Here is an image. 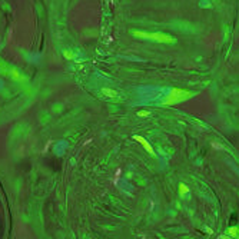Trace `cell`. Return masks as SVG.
<instances>
[{
    "instance_id": "cell-9",
    "label": "cell",
    "mask_w": 239,
    "mask_h": 239,
    "mask_svg": "<svg viewBox=\"0 0 239 239\" xmlns=\"http://www.w3.org/2000/svg\"><path fill=\"white\" fill-rule=\"evenodd\" d=\"M235 232H238V229H236V228H231L228 231V234H231V235H236Z\"/></svg>"
},
{
    "instance_id": "cell-5",
    "label": "cell",
    "mask_w": 239,
    "mask_h": 239,
    "mask_svg": "<svg viewBox=\"0 0 239 239\" xmlns=\"http://www.w3.org/2000/svg\"><path fill=\"white\" fill-rule=\"evenodd\" d=\"M102 93H103L105 96H108V98H116V96H118V92L113 90V89H109V87H103V89H102Z\"/></svg>"
},
{
    "instance_id": "cell-3",
    "label": "cell",
    "mask_w": 239,
    "mask_h": 239,
    "mask_svg": "<svg viewBox=\"0 0 239 239\" xmlns=\"http://www.w3.org/2000/svg\"><path fill=\"white\" fill-rule=\"evenodd\" d=\"M133 139H135L136 142H139V143H140L142 146L145 147V150H146V152L149 153V155H152V156H155V155H156V153H155V150H153V147L150 146V143H149V142H147L146 139H145V137H143V136H139V135H136L135 137H133Z\"/></svg>"
},
{
    "instance_id": "cell-8",
    "label": "cell",
    "mask_w": 239,
    "mask_h": 239,
    "mask_svg": "<svg viewBox=\"0 0 239 239\" xmlns=\"http://www.w3.org/2000/svg\"><path fill=\"white\" fill-rule=\"evenodd\" d=\"M63 56H65L66 59H73V57H75V53H73V52H67V50H65V52H63Z\"/></svg>"
},
{
    "instance_id": "cell-1",
    "label": "cell",
    "mask_w": 239,
    "mask_h": 239,
    "mask_svg": "<svg viewBox=\"0 0 239 239\" xmlns=\"http://www.w3.org/2000/svg\"><path fill=\"white\" fill-rule=\"evenodd\" d=\"M135 37L140 39H147V40H153V42H159V43H175V37L165 34V33H147V32H133L132 33Z\"/></svg>"
},
{
    "instance_id": "cell-4",
    "label": "cell",
    "mask_w": 239,
    "mask_h": 239,
    "mask_svg": "<svg viewBox=\"0 0 239 239\" xmlns=\"http://www.w3.org/2000/svg\"><path fill=\"white\" fill-rule=\"evenodd\" d=\"M10 76L13 77L15 80H17V82H23V80H24V76H23L20 72H17L16 69H13V67L10 69Z\"/></svg>"
},
{
    "instance_id": "cell-2",
    "label": "cell",
    "mask_w": 239,
    "mask_h": 239,
    "mask_svg": "<svg viewBox=\"0 0 239 239\" xmlns=\"http://www.w3.org/2000/svg\"><path fill=\"white\" fill-rule=\"evenodd\" d=\"M190 96H192V93L186 92V90H182V89H178V87H173L170 90V93H169V96H166L163 105L165 106H170V105L180 103V102H183L186 99H189Z\"/></svg>"
},
{
    "instance_id": "cell-6",
    "label": "cell",
    "mask_w": 239,
    "mask_h": 239,
    "mask_svg": "<svg viewBox=\"0 0 239 239\" xmlns=\"http://www.w3.org/2000/svg\"><path fill=\"white\" fill-rule=\"evenodd\" d=\"M179 193H180L182 196L186 195V193H189V188H188L186 185H180V186H179Z\"/></svg>"
},
{
    "instance_id": "cell-7",
    "label": "cell",
    "mask_w": 239,
    "mask_h": 239,
    "mask_svg": "<svg viewBox=\"0 0 239 239\" xmlns=\"http://www.w3.org/2000/svg\"><path fill=\"white\" fill-rule=\"evenodd\" d=\"M149 115H150V112H147V110H139V112H137V116H139V118H147Z\"/></svg>"
}]
</instances>
